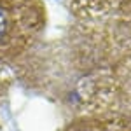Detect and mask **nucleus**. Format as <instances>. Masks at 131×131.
I'll return each instance as SVG.
<instances>
[{
  "label": "nucleus",
  "mask_w": 131,
  "mask_h": 131,
  "mask_svg": "<svg viewBox=\"0 0 131 131\" xmlns=\"http://www.w3.org/2000/svg\"><path fill=\"white\" fill-rule=\"evenodd\" d=\"M46 28L44 0H0V68L35 51Z\"/></svg>",
  "instance_id": "nucleus-1"
},
{
  "label": "nucleus",
  "mask_w": 131,
  "mask_h": 131,
  "mask_svg": "<svg viewBox=\"0 0 131 131\" xmlns=\"http://www.w3.org/2000/svg\"><path fill=\"white\" fill-rule=\"evenodd\" d=\"M61 131H131V114L110 112L73 117Z\"/></svg>",
  "instance_id": "nucleus-2"
}]
</instances>
